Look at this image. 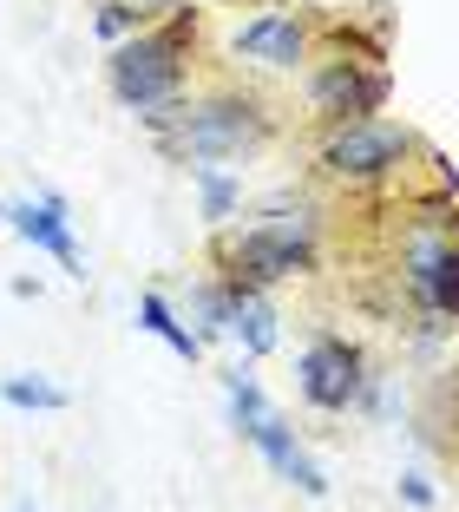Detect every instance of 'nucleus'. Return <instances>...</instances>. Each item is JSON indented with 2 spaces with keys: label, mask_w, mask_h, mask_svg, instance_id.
<instances>
[{
  "label": "nucleus",
  "mask_w": 459,
  "mask_h": 512,
  "mask_svg": "<svg viewBox=\"0 0 459 512\" xmlns=\"http://www.w3.org/2000/svg\"><path fill=\"white\" fill-rule=\"evenodd\" d=\"M151 132L158 151L178 158V165H223V158H243V151L269 145V112L256 106L250 92H210V99H178V106L151 112Z\"/></svg>",
  "instance_id": "nucleus-1"
},
{
  "label": "nucleus",
  "mask_w": 459,
  "mask_h": 512,
  "mask_svg": "<svg viewBox=\"0 0 459 512\" xmlns=\"http://www.w3.org/2000/svg\"><path fill=\"white\" fill-rule=\"evenodd\" d=\"M191 40H197V14H184V7H178L171 27H138L132 40H119L112 60H105L112 99H119L125 112H138V119L178 106L184 79H191Z\"/></svg>",
  "instance_id": "nucleus-2"
},
{
  "label": "nucleus",
  "mask_w": 459,
  "mask_h": 512,
  "mask_svg": "<svg viewBox=\"0 0 459 512\" xmlns=\"http://www.w3.org/2000/svg\"><path fill=\"white\" fill-rule=\"evenodd\" d=\"M315 270V211L309 204H276L269 217H256L250 230L223 243V276H243L250 289L269 283H289V276H309Z\"/></svg>",
  "instance_id": "nucleus-3"
},
{
  "label": "nucleus",
  "mask_w": 459,
  "mask_h": 512,
  "mask_svg": "<svg viewBox=\"0 0 459 512\" xmlns=\"http://www.w3.org/2000/svg\"><path fill=\"white\" fill-rule=\"evenodd\" d=\"M420 151V138L394 119H348L322 138V171L335 184H381L394 171H407V158Z\"/></svg>",
  "instance_id": "nucleus-4"
},
{
  "label": "nucleus",
  "mask_w": 459,
  "mask_h": 512,
  "mask_svg": "<svg viewBox=\"0 0 459 512\" xmlns=\"http://www.w3.org/2000/svg\"><path fill=\"white\" fill-rule=\"evenodd\" d=\"M368 355H361L348 335H315L296 362V394L315 407V414H348L368 394Z\"/></svg>",
  "instance_id": "nucleus-5"
},
{
  "label": "nucleus",
  "mask_w": 459,
  "mask_h": 512,
  "mask_svg": "<svg viewBox=\"0 0 459 512\" xmlns=\"http://www.w3.org/2000/svg\"><path fill=\"white\" fill-rule=\"evenodd\" d=\"M394 99V73L381 60H322L309 73V106L315 119L348 125V119H381Z\"/></svg>",
  "instance_id": "nucleus-6"
},
{
  "label": "nucleus",
  "mask_w": 459,
  "mask_h": 512,
  "mask_svg": "<svg viewBox=\"0 0 459 512\" xmlns=\"http://www.w3.org/2000/svg\"><path fill=\"white\" fill-rule=\"evenodd\" d=\"M0 224L14 230L20 243H33L40 256H53L73 283H86V256H79V243H73V217H66V197L60 191L7 197V204H0Z\"/></svg>",
  "instance_id": "nucleus-7"
},
{
  "label": "nucleus",
  "mask_w": 459,
  "mask_h": 512,
  "mask_svg": "<svg viewBox=\"0 0 459 512\" xmlns=\"http://www.w3.org/2000/svg\"><path fill=\"white\" fill-rule=\"evenodd\" d=\"M230 53L269 66V73H296V66H309V27H302L296 14H276V7H269V14L243 20V27L230 33Z\"/></svg>",
  "instance_id": "nucleus-8"
},
{
  "label": "nucleus",
  "mask_w": 459,
  "mask_h": 512,
  "mask_svg": "<svg viewBox=\"0 0 459 512\" xmlns=\"http://www.w3.org/2000/svg\"><path fill=\"white\" fill-rule=\"evenodd\" d=\"M243 440H250V447L269 460V473H276L282 486H296V493H309V499H328V473L309 460V447L296 440V427L282 421L276 407H269V414H263V421H256Z\"/></svg>",
  "instance_id": "nucleus-9"
},
{
  "label": "nucleus",
  "mask_w": 459,
  "mask_h": 512,
  "mask_svg": "<svg viewBox=\"0 0 459 512\" xmlns=\"http://www.w3.org/2000/svg\"><path fill=\"white\" fill-rule=\"evenodd\" d=\"M230 289H237V302H230V335L243 342V355H276L282 329H276L269 296H263V289H250L243 276H230Z\"/></svg>",
  "instance_id": "nucleus-10"
},
{
  "label": "nucleus",
  "mask_w": 459,
  "mask_h": 512,
  "mask_svg": "<svg viewBox=\"0 0 459 512\" xmlns=\"http://www.w3.org/2000/svg\"><path fill=\"white\" fill-rule=\"evenodd\" d=\"M138 329H145V335H158V342L171 348L178 362H197V355H204V342H197V335L184 329V316H178V309H171V302L158 296V289H145V296H138Z\"/></svg>",
  "instance_id": "nucleus-11"
},
{
  "label": "nucleus",
  "mask_w": 459,
  "mask_h": 512,
  "mask_svg": "<svg viewBox=\"0 0 459 512\" xmlns=\"http://www.w3.org/2000/svg\"><path fill=\"white\" fill-rule=\"evenodd\" d=\"M191 184H197V217L204 224H230L243 211V178H230L223 165H191Z\"/></svg>",
  "instance_id": "nucleus-12"
},
{
  "label": "nucleus",
  "mask_w": 459,
  "mask_h": 512,
  "mask_svg": "<svg viewBox=\"0 0 459 512\" xmlns=\"http://www.w3.org/2000/svg\"><path fill=\"white\" fill-rule=\"evenodd\" d=\"M414 302L427 309V316H446V322H459V243H453V237L440 243V256H433L427 283L414 289Z\"/></svg>",
  "instance_id": "nucleus-13"
},
{
  "label": "nucleus",
  "mask_w": 459,
  "mask_h": 512,
  "mask_svg": "<svg viewBox=\"0 0 459 512\" xmlns=\"http://www.w3.org/2000/svg\"><path fill=\"white\" fill-rule=\"evenodd\" d=\"M0 401L20 414H60V407H73V394L46 375H0Z\"/></svg>",
  "instance_id": "nucleus-14"
},
{
  "label": "nucleus",
  "mask_w": 459,
  "mask_h": 512,
  "mask_svg": "<svg viewBox=\"0 0 459 512\" xmlns=\"http://www.w3.org/2000/svg\"><path fill=\"white\" fill-rule=\"evenodd\" d=\"M223 401H230V427H237V434H250V427L269 414V394H263V381H256L250 368L223 375Z\"/></svg>",
  "instance_id": "nucleus-15"
},
{
  "label": "nucleus",
  "mask_w": 459,
  "mask_h": 512,
  "mask_svg": "<svg viewBox=\"0 0 459 512\" xmlns=\"http://www.w3.org/2000/svg\"><path fill=\"white\" fill-rule=\"evenodd\" d=\"M138 27H145V14H138L132 0H99V40L119 46V40H132Z\"/></svg>",
  "instance_id": "nucleus-16"
},
{
  "label": "nucleus",
  "mask_w": 459,
  "mask_h": 512,
  "mask_svg": "<svg viewBox=\"0 0 459 512\" xmlns=\"http://www.w3.org/2000/svg\"><path fill=\"white\" fill-rule=\"evenodd\" d=\"M394 493H400V506H414V512H427L433 499H440L427 473H400V480H394Z\"/></svg>",
  "instance_id": "nucleus-17"
},
{
  "label": "nucleus",
  "mask_w": 459,
  "mask_h": 512,
  "mask_svg": "<svg viewBox=\"0 0 459 512\" xmlns=\"http://www.w3.org/2000/svg\"><path fill=\"white\" fill-rule=\"evenodd\" d=\"M132 7H138V14L151 20V14H164V7H184V0H132Z\"/></svg>",
  "instance_id": "nucleus-18"
},
{
  "label": "nucleus",
  "mask_w": 459,
  "mask_h": 512,
  "mask_svg": "<svg viewBox=\"0 0 459 512\" xmlns=\"http://www.w3.org/2000/svg\"><path fill=\"white\" fill-rule=\"evenodd\" d=\"M14 512H33V506H27V499H20V506H14Z\"/></svg>",
  "instance_id": "nucleus-19"
}]
</instances>
